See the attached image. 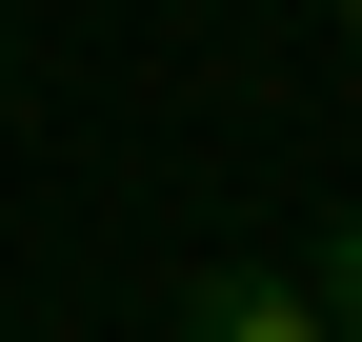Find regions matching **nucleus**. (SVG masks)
<instances>
[{
	"label": "nucleus",
	"instance_id": "obj_1",
	"mask_svg": "<svg viewBox=\"0 0 362 342\" xmlns=\"http://www.w3.org/2000/svg\"><path fill=\"white\" fill-rule=\"evenodd\" d=\"M181 342H342V302L302 262H202L181 282Z\"/></svg>",
	"mask_w": 362,
	"mask_h": 342
},
{
	"label": "nucleus",
	"instance_id": "obj_2",
	"mask_svg": "<svg viewBox=\"0 0 362 342\" xmlns=\"http://www.w3.org/2000/svg\"><path fill=\"white\" fill-rule=\"evenodd\" d=\"M302 282H322V302H342V342H362V201L322 222V262H302Z\"/></svg>",
	"mask_w": 362,
	"mask_h": 342
},
{
	"label": "nucleus",
	"instance_id": "obj_3",
	"mask_svg": "<svg viewBox=\"0 0 362 342\" xmlns=\"http://www.w3.org/2000/svg\"><path fill=\"white\" fill-rule=\"evenodd\" d=\"M342 20H362V0H342Z\"/></svg>",
	"mask_w": 362,
	"mask_h": 342
}]
</instances>
